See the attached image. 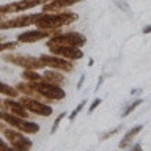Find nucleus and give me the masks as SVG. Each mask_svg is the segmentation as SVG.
Returning a JSON list of instances; mask_svg holds the SVG:
<instances>
[{
	"label": "nucleus",
	"instance_id": "2",
	"mask_svg": "<svg viewBox=\"0 0 151 151\" xmlns=\"http://www.w3.org/2000/svg\"><path fill=\"white\" fill-rule=\"evenodd\" d=\"M82 107H83V102L80 104V106H79L77 109H76V110H74V113H73V115H71V120H73V118H74V116H76V115H77V113L80 112V109H82Z\"/></svg>",
	"mask_w": 151,
	"mask_h": 151
},
{
	"label": "nucleus",
	"instance_id": "1",
	"mask_svg": "<svg viewBox=\"0 0 151 151\" xmlns=\"http://www.w3.org/2000/svg\"><path fill=\"white\" fill-rule=\"evenodd\" d=\"M139 104H140V101H135L134 104H132V106H129V107H127L126 110H124V113H121V115H123V116H124V115H127V113H129V112L132 110V109H135V106H139Z\"/></svg>",
	"mask_w": 151,
	"mask_h": 151
}]
</instances>
